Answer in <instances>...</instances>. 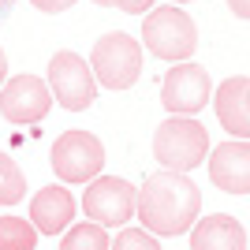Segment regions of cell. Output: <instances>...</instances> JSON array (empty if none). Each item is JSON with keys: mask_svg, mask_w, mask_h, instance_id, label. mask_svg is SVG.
Instances as JSON below:
<instances>
[{"mask_svg": "<svg viewBox=\"0 0 250 250\" xmlns=\"http://www.w3.org/2000/svg\"><path fill=\"white\" fill-rule=\"evenodd\" d=\"M202 190L187 172H157L138 190V213L142 228L149 235H183L198 220Z\"/></svg>", "mask_w": 250, "mask_h": 250, "instance_id": "6da1fadb", "label": "cell"}, {"mask_svg": "<svg viewBox=\"0 0 250 250\" xmlns=\"http://www.w3.org/2000/svg\"><path fill=\"white\" fill-rule=\"evenodd\" d=\"M209 153V135L206 127L190 116H172L157 127L153 135V157L168 172H190L194 165H202Z\"/></svg>", "mask_w": 250, "mask_h": 250, "instance_id": "7a4b0ae2", "label": "cell"}, {"mask_svg": "<svg viewBox=\"0 0 250 250\" xmlns=\"http://www.w3.org/2000/svg\"><path fill=\"white\" fill-rule=\"evenodd\" d=\"M142 42L161 60H187L190 52H194V45H198V26H194V19H190L187 11L165 4V8H153L146 15Z\"/></svg>", "mask_w": 250, "mask_h": 250, "instance_id": "3957f363", "label": "cell"}, {"mask_svg": "<svg viewBox=\"0 0 250 250\" xmlns=\"http://www.w3.org/2000/svg\"><path fill=\"white\" fill-rule=\"evenodd\" d=\"M90 67H94V79H101V86H108V90H127V86H135L138 71H142V45H138L131 34L112 30L94 45Z\"/></svg>", "mask_w": 250, "mask_h": 250, "instance_id": "277c9868", "label": "cell"}, {"mask_svg": "<svg viewBox=\"0 0 250 250\" xmlns=\"http://www.w3.org/2000/svg\"><path fill=\"white\" fill-rule=\"evenodd\" d=\"M49 161H52V172L63 183H94L104 165V146L90 131H63L52 142Z\"/></svg>", "mask_w": 250, "mask_h": 250, "instance_id": "5b68a950", "label": "cell"}, {"mask_svg": "<svg viewBox=\"0 0 250 250\" xmlns=\"http://www.w3.org/2000/svg\"><path fill=\"white\" fill-rule=\"evenodd\" d=\"M49 90H52V101H60L67 112H83L97 97L94 67L79 52H67V49L56 52L49 60Z\"/></svg>", "mask_w": 250, "mask_h": 250, "instance_id": "8992f818", "label": "cell"}, {"mask_svg": "<svg viewBox=\"0 0 250 250\" xmlns=\"http://www.w3.org/2000/svg\"><path fill=\"white\" fill-rule=\"evenodd\" d=\"M83 209H86V217L94 224H101V228H124L138 213V190L120 176H101L86 187Z\"/></svg>", "mask_w": 250, "mask_h": 250, "instance_id": "52a82bcc", "label": "cell"}, {"mask_svg": "<svg viewBox=\"0 0 250 250\" xmlns=\"http://www.w3.org/2000/svg\"><path fill=\"white\" fill-rule=\"evenodd\" d=\"M52 108V90L38 75H11L0 90V116L8 124H38Z\"/></svg>", "mask_w": 250, "mask_h": 250, "instance_id": "ba28073f", "label": "cell"}, {"mask_svg": "<svg viewBox=\"0 0 250 250\" xmlns=\"http://www.w3.org/2000/svg\"><path fill=\"white\" fill-rule=\"evenodd\" d=\"M209 94H213L209 75L198 63H176V67L165 75V83H161V104H165L172 116L202 112L209 104Z\"/></svg>", "mask_w": 250, "mask_h": 250, "instance_id": "9c48e42d", "label": "cell"}, {"mask_svg": "<svg viewBox=\"0 0 250 250\" xmlns=\"http://www.w3.org/2000/svg\"><path fill=\"white\" fill-rule=\"evenodd\" d=\"M209 179L228 194H247L250 190V142H220L209 153Z\"/></svg>", "mask_w": 250, "mask_h": 250, "instance_id": "30bf717a", "label": "cell"}, {"mask_svg": "<svg viewBox=\"0 0 250 250\" xmlns=\"http://www.w3.org/2000/svg\"><path fill=\"white\" fill-rule=\"evenodd\" d=\"M75 220V198L71 190H63L60 183H52V187H42L34 194L30 202V224L42 235H60L67 224Z\"/></svg>", "mask_w": 250, "mask_h": 250, "instance_id": "8fae6325", "label": "cell"}, {"mask_svg": "<svg viewBox=\"0 0 250 250\" xmlns=\"http://www.w3.org/2000/svg\"><path fill=\"white\" fill-rule=\"evenodd\" d=\"M247 86L250 79L235 75V79H224L213 97V108H217V120L224 131H231L235 138L250 142V104H247Z\"/></svg>", "mask_w": 250, "mask_h": 250, "instance_id": "7c38bea8", "label": "cell"}, {"mask_svg": "<svg viewBox=\"0 0 250 250\" xmlns=\"http://www.w3.org/2000/svg\"><path fill=\"white\" fill-rule=\"evenodd\" d=\"M190 250H247V231L235 217L217 213V217H206L194 224Z\"/></svg>", "mask_w": 250, "mask_h": 250, "instance_id": "4fadbf2b", "label": "cell"}, {"mask_svg": "<svg viewBox=\"0 0 250 250\" xmlns=\"http://www.w3.org/2000/svg\"><path fill=\"white\" fill-rule=\"evenodd\" d=\"M38 228L22 217H0V250H34Z\"/></svg>", "mask_w": 250, "mask_h": 250, "instance_id": "5bb4252c", "label": "cell"}, {"mask_svg": "<svg viewBox=\"0 0 250 250\" xmlns=\"http://www.w3.org/2000/svg\"><path fill=\"white\" fill-rule=\"evenodd\" d=\"M108 247H112V243H108L104 228H101V224H94V220L75 224V228L60 239V250H108Z\"/></svg>", "mask_w": 250, "mask_h": 250, "instance_id": "9a60e30c", "label": "cell"}, {"mask_svg": "<svg viewBox=\"0 0 250 250\" xmlns=\"http://www.w3.org/2000/svg\"><path fill=\"white\" fill-rule=\"evenodd\" d=\"M22 194H26V176H22V168L0 149V206H15V202H22Z\"/></svg>", "mask_w": 250, "mask_h": 250, "instance_id": "2e32d148", "label": "cell"}, {"mask_svg": "<svg viewBox=\"0 0 250 250\" xmlns=\"http://www.w3.org/2000/svg\"><path fill=\"white\" fill-rule=\"evenodd\" d=\"M108 250H161V243H157L146 228H124Z\"/></svg>", "mask_w": 250, "mask_h": 250, "instance_id": "e0dca14e", "label": "cell"}, {"mask_svg": "<svg viewBox=\"0 0 250 250\" xmlns=\"http://www.w3.org/2000/svg\"><path fill=\"white\" fill-rule=\"evenodd\" d=\"M108 8H120V11H127V15H138V11L153 8V0H108Z\"/></svg>", "mask_w": 250, "mask_h": 250, "instance_id": "ac0fdd59", "label": "cell"}, {"mask_svg": "<svg viewBox=\"0 0 250 250\" xmlns=\"http://www.w3.org/2000/svg\"><path fill=\"white\" fill-rule=\"evenodd\" d=\"M38 11H49V15H56V11H67L75 4V0H30Z\"/></svg>", "mask_w": 250, "mask_h": 250, "instance_id": "d6986e66", "label": "cell"}, {"mask_svg": "<svg viewBox=\"0 0 250 250\" xmlns=\"http://www.w3.org/2000/svg\"><path fill=\"white\" fill-rule=\"evenodd\" d=\"M228 8L239 15V19H250V0H228Z\"/></svg>", "mask_w": 250, "mask_h": 250, "instance_id": "ffe728a7", "label": "cell"}, {"mask_svg": "<svg viewBox=\"0 0 250 250\" xmlns=\"http://www.w3.org/2000/svg\"><path fill=\"white\" fill-rule=\"evenodd\" d=\"M11 8H15V0H0V22H4V15H8Z\"/></svg>", "mask_w": 250, "mask_h": 250, "instance_id": "44dd1931", "label": "cell"}, {"mask_svg": "<svg viewBox=\"0 0 250 250\" xmlns=\"http://www.w3.org/2000/svg\"><path fill=\"white\" fill-rule=\"evenodd\" d=\"M4 75H8V56L0 52V83H4Z\"/></svg>", "mask_w": 250, "mask_h": 250, "instance_id": "7402d4cb", "label": "cell"}, {"mask_svg": "<svg viewBox=\"0 0 250 250\" xmlns=\"http://www.w3.org/2000/svg\"><path fill=\"white\" fill-rule=\"evenodd\" d=\"M94 4H101V8H108V0H94Z\"/></svg>", "mask_w": 250, "mask_h": 250, "instance_id": "603a6c76", "label": "cell"}, {"mask_svg": "<svg viewBox=\"0 0 250 250\" xmlns=\"http://www.w3.org/2000/svg\"><path fill=\"white\" fill-rule=\"evenodd\" d=\"M247 104H250V86H247Z\"/></svg>", "mask_w": 250, "mask_h": 250, "instance_id": "cb8c5ba5", "label": "cell"}, {"mask_svg": "<svg viewBox=\"0 0 250 250\" xmlns=\"http://www.w3.org/2000/svg\"><path fill=\"white\" fill-rule=\"evenodd\" d=\"M179 4H183V0H179Z\"/></svg>", "mask_w": 250, "mask_h": 250, "instance_id": "d4e9b609", "label": "cell"}]
</instances>
